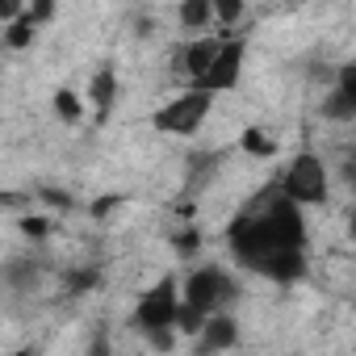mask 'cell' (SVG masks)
<instances>
[{
    "mask_svg": "<svg viewBox=\"0 0 356 356\" xmlns=\"http://www.w3.org/2000/svg\"><path fill=\"white\" fill-rule=\"evenodd\" d=\"M210 17H214V5H210V0H185V5H181V22H185L189 30H202Z\"/></svg>",
    "mask_w": 356,
    "mask_h": 356,
    "instance_id": "11",
    "label": "cell"
},
{
    "mask_svg": "<svg viewBox=\"0 0 356 356\" xmlns=\"http://www.w3.org/2000/svg\"><path fill=\"white\" fill-rule=\"evenodd\" d=\"M323 113H327V118H335V122H352V118H356V101H352V97H343V92L335 88V92L327 97Z\"/></svg>",
    "mask_w": 356,
    "mask_h": 356,
    "instance_id": "12",
    "label": "cell"
},
{
    "mask_svg": "<svg viewBox=\"0 0 356 356\" xmlns=\"http://www.w3.org/2000/svg\"><path fill=\"white\" fill-rule=\"evenodd\" d=\"M348 235L356 239V210H352V218H348Z\"/></svg>",
    "mask_w": 356,
    "mask_h": 356,
    "instance_id": "22",
    "label": "cell"
},
{
    "mask_svg": "<svg viewBox=\"0 0 356 356\" xmlns=\"http://www.w3.org/2000/svg\"><path fill=\"white\" fill-rule=\"evenodd\" d=\"M51 13H55V5H47V0H42V5H38V9H30V22H47Z\"/></svg>",
    "mask_w": 356,
    "mask_h": 356,
    "instance_id": "17",
    "label": "cell"
},
{
    "mask_svg": "<svg viewBox=\"0 0 356 356\" xmlns=\"http://www.w3.org/2000/svg\"><path fill=\"white\" fill-rule=\"evenodd\" d=\"M55 113H59L63 122H76V118L84 113V105H80V97H76L72 88H59V92H55Z\"/></svg>",
    "mask_w": 356,
    "mask_h": 356,
    "instance_id": "14",
    "label": "cell"
},
{
    "mask_svg": "<svg viewBox=\"0 0 356 356\" xmlns=\"http://www.w3.org/2000/svg\"><path fill=\"white\" fill-rule=\"evenodd\" d=\"M22 227H26V235H47V222L42 218H26Z\"/></svg>",
    "mask_w": 356,
    "mask_h": 356,
    "instance_id": "19",
    "label": "cell"
},
{
    "mask_svg": "<svg viewBox=\"0 0 356 356\" xmlns=\"http://www.w3.org/2000/svg\"><path fill=\"white\" fill-rule=\"evenodd\" d=\"M92 356H113V348H109V339H105V335H97V343H92Z\"/></svg>",
    "mask_w": 356,
    "mask_h": 356,
    "instance_id": "21",
    "label": "cell"
},
{
    "mask_svg": "<svg viewBox=\"0 0 356 356\" xmlns=\"http://www.w3.org/2000/svg\"><path fill=\"white\" fill-rule=\"evenodd\" d=\"M218 51H222V42H214V38H197V42H189V47L181 51V67L193 76V84H202V80H206V72L214 67Z\"/></svg>",
    "mask_w": 356,
    "mask_h": 356,
    "instance_id": "7",
    "label": "cell"
},
{
    "mask_svg": "<svg viewBox=\"0 0 356 356\" xmlns=\"http://www.w3.org/2000/svg\"><path fill=\"white\" fill-rule=\"evenodd\" d=\"M30 38H34V22H30V13L26 17H17L9 30H5V42L13 47V51H22V47H30Z\"/></svg>",
    "mask_w": 356,
    "mask_h": 356,
    "instance_id": "13",
    "label": "cell"
},
{
    "mask_svg": "<svg viewBox=\"0 0 356 356\" xmlns=\"http://www.w3.org/2000/svg\"><path fill=\"white\" fill-rule=\"evenodd\" d=\"M235 339H239V327H235V318H227V314H214L210 323H206V331H202V343H197V352H222V348H235Z\"/></svg>",
    "mask_w": 356,
    "mask_h": 356,
    "instance_id": "8",
    "label": "cell"
},
{
    "mask_svg": "<svg viewBox=\"0 0 356 356\" xmlns=\"http://www.w3.org/2000/svg\"><path fill=\"white\" fill-rule=\"evenodd\" d=\"M210 92H202V88H189V92H181V97H172L163 109H155L151 113V126L159 130V134H193L206 118H210Z\"/></svg>",
    "mask_w": 356,
    "mask_h": 356,
    "instance_id": "2",
    "label": "cell"
},
{
    "mask_svg": "<svg viewBox=\"0 0 356 356\" xmlns=\"http://www.w3.org/2000/svg\"><path fill=\"white\" fill-rule=\"evenodd\" d=\"M231 293H235V285H231L218 268H197V273L185 281V306H193V310H202V314H210L214 306H222Z\"/></svg>",
    "mask_w": 356,
    "mask_h": 356,
    "instance_id": "5",
    "label": "cell"
},
{
    "mask_svg": "<svg viewBox=\"0 0 356 356\" xmlns=\"http://www.w3.org/2000/svg\"><path fill=\"white\" fill-rule=\"evenodd\" d=\"M181 306H185V302H176V281L163 277L155 289H147V293L138 298V306H134V323H138L147 335H155V331H172L176 323H181Z\"/></svg>",
    "mask_w": 356,
    "mask_h": 356,
    "instance_id": "3",
    "label": "cell"
},
{
    "mask_svg": "<svg viewBox=\"0 0 356 356\" xmlns=\"http://www.w3.org/2000/svg\"><path fill=\"white\" fill-rule=\"evenodd\" d=\"M335 88H339L343 97H352V101H356V63H343V67H339V80H335Z\"/></svg>",
    "mask_w": 356,
    "mask_h": 356,
    "instance_id": "15",
    "label": "cell"
},
{
    "mask_svg": "<svg viewBox=\"0 0 356 356\" xmlns=\"http://www.w3.org/2000/svg\"><path fill=\"white\" fill-rule=\"evenodd\" d=\"M352 181H356V163H352Z\"/></svg>",
    "mask_w": 356,
    "mask_h": 356,
    "instance_id": "24",
    "label": "cell"
},
{
    "mask_svg": "<svg viewBox=\"0 0 356 356\" xmlns=\"http://www.w3.org/2000/svg\"><path fill=\"white\" fill-rule=\"evenodd\" d=\"M113 97H118V76H113V67H101L92 76V88H88V101L97 105V118H105L113 109Z\"/></svg>",
    "mask_w": 356,
    "mask_h": 356,
    "instance_id": "9",
    "label": "cell"
},
{
    "mask_svg": "<svg viewBox=\"0 0 356 356\" xmlns=\"http://www.w3.org/2000/svg\"><path fill=\"white\" fill-rule=\"evenodd\" d=\"M17 356H34V348H22V352H17Z\"/></svg>",
    "mask_w": 356,
    "mask_h": 356,
    "instance_id": "23",
    "label": "cell"
},
{
    "mask_svg": "<svg viewBox=\"0 0 356 356\" xmlns=\"http://www.w3.org/2000/svg\"><path fill=\"white\" fill-rule=\"evenodd\" d=\"M113 206H118V197H101V202H92V214L101 218V214H109Z\"/></svg>",
    "mask_w": 356,
    "mask_h": 356,
    "instance_id": "18",
    "label": "cell"
},
{
    "mask_svg": "<svg viewBox=\"0 0 356 356\" xmlns=\"http://www.w3.org/2000/svg\"><path fill=\"white\" fill-rule=\"evenodd\" d=\"M214 13H218L222 22H239V17H243V5H239V0H222Z\"/></svg>",
    "mask_w": 356,
    "mask_h": 356,
    "instance_id": "16",
    "label": "cell"
},
{
    "mask_svg": "<svg viewBox=\"0 0 356 356\" xmlns=\"http://www.w3.org/2000/svg\"><path fill=\"white\" fill-rule=\"evenodd\" d=\"M243 51H248V42L243 38H235V42H222V51H218V59H214V67L206 72V80L202 84H193V88H202V92H227V88H235V80H239V72H243Z\"/></svg>",
    "mask_w": 356,
    "mask_h": 356,
    "instance_id": "6",
    "label": "cell"
},
{
    "mask_svg": "<svg viewBox=\"0 0 356 356\" xmlns=\"http://www.w3.org/2000/svg\"><path fill=\"white\" fill-rule=\"evenodd\" d=\"M243 151L256 155V159H273V155H277V138H273L268 130L252 126V130H243Z\"/></svg>",
    "mask_w": 356,
    "mask_h": 356,
    "instance_id": "10",
    "label": "cell"
},
{
    "mask_svg": "<svg viewBox=\"0 0 356 356\" xmlns=\"http://www.w3.org/2000/svg\"><path fill=\"white\" fill-rule=\"evenodd\" d=\"M151 343H155V348H172L176 339H172V331H155V335H151Z\"/></svg>",
    "mask_w": 356,
    "mask_h": 356,
    "instance_id": "20",
    "label": "cell"
},
{
    "mask_svg": "<svg viewBox=\"0 0 356 356\" xmlns=\"http://www.w3.org/2000/svg\"><path fill=\"white\" fill-rule=\"evenodd\" d=\"M302 243H306V227H302V214H298L293 202H273L268 214L231 222V248H235V256L243 264L260 268L273 281L302 277V268H306Z\"/></svg>",
    "mask_w": 356,
    "mask_h": 356,
    "instance_id": "1",
    "label": "cell"
},
{
    "mask_svg": "<svg viewBox=\"0 0 356 356\" xmlns=\"http://www.w3.org/2000/svg\"><path fill=\"white\" fill-rule=\"evenodd\" d=\"M281 193L293 206H323L327 202V172H323L318 155H298L289 163L285 181H281Z\"/></svg>",
    "mask_w": 356,
    "mask_h": 356,
    "instance_id": "4",
    "label": "cell"
}]
</instances>
